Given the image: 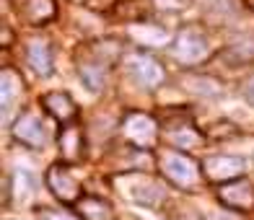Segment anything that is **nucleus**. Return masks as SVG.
<instances>
[{
  "label": "nucleus",
  "instance_id": "1",
  "mask_svg": "<svg viewBox=\"0 0 254 220\" xmlns=\"http://www.w3.org/2000/svg\"><path fill=\"white\" fill-rule=\"evenodd\" d=\"M158 168L164 179L174 184L177 189H194L202 176V166L192 156L179 153V150H164L158 156Z\"/></svg>",
  "mask_w": 254,
  "mask_h": 220
},
{
  "label": "nucleus",
  "instance_id": "2",
  "mask_svg": "<svg viewBox=\"0 0 254 220\" xmlns=\"http://www.w3.org/2000/svg\"><path fill=\"white\" fill-rule=\"evenodd\" d=\"M114 187H117L127 200H132L137 205H148L153 207L164 200V189L156 179H151L143 171H130V173H120L114 179Z\"/></svg>",
  "mask_w": 254,
  "mask_h": 220
},
{
  "label": "nucleus",
  "instance_id": "3",
  "mask_svg": "<svg viewBox=\"0 0 254 220\" xmlns=\"http://www.w3.org/2000/svg\"><path fill=\"white\" fill-rule=\"evenodd\" d=\"M174 57L184 65H197L207 57V39L197 26H187L174 39Z\"/></svg>",
  "mask_w": 254,
  "mask_h": 220
},
{
  "label": "nucleus",
  "instance_id": "4",
  "mask_svg": "<svg viewBox=\"0 0 254 220\" xmlns=\"http://www.w3.org/2000/svg\"><path fill=\"white\" fill-rule=\"evenodd\" d=\"M247 171V161L239 156H207L202 161V176L210 184H228L234 179H241Z\"/></svg>",
  "mask_w": 254,
  "mask_h": 220
},
{
  "label": "nucleus",
  "instance_id": "5",
  "mask_svg": "<svg viewBox=\"0 0 254 220\" xmlns=\"http://www.w3.org/2000/svg\"><path fill=\"white\" fill-rule=\"evenodd\" d=\"M122 132L125 137L130 140L135 148H151L158 137V124L151 114H143V111H130L122 122Z\"/></svg>",
  "mask_w": 254,
  "mask_h": 220
},
{
  "label": "nucleus",
  "instance_id": "6",
  "mask_svg": "<svg viewBox=\"0 0 254 220\" xmlns=\"http://www.w3.org/2000/svg\"><path fill=\"white\" fill-rule=\"evenodd\" d=\"M47 187H50V192H52L63 205H75L80 197H83L80 181L70 173V168L63 166V164H55V166L47 171Z\"/></svg>",
  "mask_w": 254,
  "mask_h": 220
},
{
  "label": "nucleus",
  "instance_id": "7",
  "mask_svg": "<svg viewBox=\"0 0 254 220\" xmlns=\"http://www.w3.org/2000/svg\"><path fill=\"white\" fill-rule=\"evenodd\" d=\"M13 13L29 26H44L57 16L55 0H8Z\"/></svg>",
  "mask_w": 254,
  "mask_h": 220
},
{
  "label": "nucleus",
  "instance_id": "8",
  "mask_svg": "<svg viewBox=\"0 0 254 220\" xmlns=\"http://www.w3.org/2000/svg\"><path fill=\"white\" fill-rule=\"evenodd\" d=\"M127 70H130V75L143 88H156L164 80V65L158 60H153L151 55H143V52H137L127 60Z\"/></svg>",
  "mask_w": 254,
  "mask_h": 220
},
{
  "label": "nucleus",
  "instance_id": "9",
  "mask_svg": "<svg viewBox=\"0 0 254 220\" xmlns=\"http://www.w3.org/2000/svg\"><path fill=\"white\" fill-rule=\"evenodd\" d=\"M218 200H221L226 207L231 210H239V213H247L254 207V184L247 179H234L221 187L218 192Z\"/></svg>",
  "mask_w": 254,
  "mask_h": 220
},
{
  "label": "nucleus",
  "instance_id": "10",
  "mask_svg": "<svg viewBox=\"0 0 254 220\" xmlns=\"http://www.w3.org/2000/svg\"><path fill=\"white\" fill-rule=\"evenodd\" d=\"M57 148H60V158L63 164H80L83 161V127L75 124V122H67L60 135H57Z\"/></svg>",
  "mask_w": 254,
  "mask_h": 220
},
{
  "label": "nucleus",
  "instance_id": "11",
  "mask_svg": "<svg viewBox=\"0 0 254 220\" xmlns=\"http://www.w3.org/2000/svg\"><path fill=\"white\" fill-rule=\"evenodd\" d=\"M13 137L29 148H42L47 143V135H44V124L39 119V114H34V111L21 114L13 122Z\"/></svg>",
  "mask_w": 254,
  "mask_h": 220
},
{
  "label": "nucleus",
  "instance_id": "12",
  "mask_svg": "<svg viewBox=\"0 0 254 220\" xmlns=\"http://www.w3.org/2000/svg\"><path fill=\"white\" fill-rule=\"evenodd\" d=\"M42 109L60 124L73 122L75 114H78V107H75V101L67 91H50V94H44L42 96Z\"/></svg>",
  "mask_w": 254,
  "mask_h": 220
},
{
  "label": "nucleus",
  "instance_id": "13",
  "mask_svg": "<svg viewBox=\"0 0 254 220\" xmlns=\"http://www.w3.org/2000/svg\"><path fill=\"white\" fill-rule=\"evenodd\" d=\"M164 137L171 143V145H177V148H194V145H200V132H197V127H194L190 119H171L166 127H164Z\"/></svg>",
  "mask_w": 254,
  "mask_h": 220
},
{
  "label": "nucleus",
  "instance_id": "14",
  "mask_svg": "<svg viewBox=\"0 0 254 220\" xmlns=\"http://www.w3.org/2000/svg\"><path fill=\"white\" fill-rule=\"evenodd\" d=\"M26 60L31 65V70L39 78H50L52 75V50L44 39H31L26 44Z\"/></svg>",
  "mask_w": 254,
  "mask_h": 220
},
{
  "label": "nucleus",
  "instance_id": "15",
  "mask_svg": "<svg viewBox=\"0 0 254 220\" xmlns=\"http://www.w3.org/2000/svg\"><path fill=\"white\" fill-rule=\"evenodd\" d=\"M75 213L80 215V220H114V207L94 194H83L75 202Z\"/></svg>",
  "mask_w": 254,
  "mask_h": 220
},
{
  "label": "nucleus",
  "instance_id": "16",
  "mask_svg": "<svg viewBox=\"0 0 254 220\" xmlns=\"http://www.w3.org/2000/svg\"><path fill=\"white\" fill-rule=\"evenodd\" d=\"M24 91H26V83H24V78L18 75V70H13V67H3V73H0V99H3L5 117H8L10 104L24 96Z\"/></svg>",
  "mask_w": 254,
  "mask_h": 220
},
{
  "label": "nucleus",
  "instance_id": "17",
  "mask_svg": "<svg viewBox=\"0 0 254 220\" xmlns=\"http://www.w3.org/2000/svg\"><path fill=\"white\" fill-rule=\"evenodd\" d=\"M130 37L135 42H140L143 47H164L169 42V31L161 26H151V24H135L130 29Z\"/></svg>",
  "mask_w": 254,
  "mask_h": 220
},
{
  "label": "nucleus",
  "instance_id": "18",
  "mask_svg": "<svg viewBox=\"0 0 254 220\" xmlns=\"http://www.w3.org/2000/svg\"><path fill=\"white\" fill-rule=\"evenodd\" d=\"M187 86L194 91V94H207V96H218L221 94V83L207 75H192L187 78Z\"/></svg>",
  "mask_w": 254,
  "mask_h": 220
},
{
  "label": "nucleus",
  "instance_id": "19",
  "mask_svg": "<svg viewBox=\"0 0 254 220\" xmlns=\"http://www.w3.org/2000/svg\"><path fill=\"white\" fill-rule=\"evenodd\" d=\"M37 215H39V220H75L73 215L60 213V210H52V207H39Z\"/></svg>",
  "mask_w": 254,
  "mask_h": 220
},
{
  "label": "nucleus",
  "instance_id": "20",
  "mask_svg": "<svg viewBox=\"0 0 254 220\" xmlns=\"http://www.w3.org/2000/svg\"><path fill=\"white\" fill-rule=\"evenodd\" d=\"M10 44V31H8V26H3V50Z\"/></svg>",
  "mask_w": 254,
  "mask_h": 220
},
{
  "label": "nucleus",
  "instance_id": "21",
  "mask_svg": "<svg viewBox=\"0 0 254 220\" xmlns=\"http://www.w3.org/2000/svg\"><path fill=\"white\" fill-rule=\"evenodd\" d=\"M244 5H247V8L252 10V13H254V0H244Z\"/></svg>",
  "mask_w": 254,
  "mask_h": 220
}]
</instances>
